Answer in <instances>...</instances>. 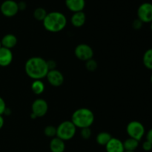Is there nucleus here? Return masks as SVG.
Listing matches in <instances>:
<instances>
[{"mask_svg": "<svg viewBox=\"0 0 152 152\" xmlns=\"http://www.w3.org/2000/svg\"><path fill=\"white\" fill-rule=\"evenodd\" d=\"M137 19L142 23H151L152 22V4L143 2L137 9Z\"/></svg>", "mask_w": 152, "mask_h": 152, "instance_id": "0eeeda50", "label": "nucleus"}, {"mask_svg": "<svg viewBox=\"0 0 152 152\" xmlns=\"http://www.w3.org/2000/svg\"><path fill=\"white\" fill-rule=\"evenodd\" d=\"M86 22V13L83 11L77 12L73 13L71 18V22L75 28H81L85 25Z\"/></svg>", "mask_w": 152, "mask_h": 152, "instance_id": "2eb2a0df", "label": "nucleus"}, {"mask_svg": "<svg viewBox=\"0 0 152 152\" xmlns=\"http://www.w3.org/2000/svg\"><path fill=\"white\" fill-rule=\"evenodd\" d=\"M150 80H151V83H152V74H151V79H150Z\"/></svg>", "mask_w": 152, "mask_h": 152, "instance_id": "f704fd0d", "label": "nucleus"}, {"mask_svg": "<svg viewBox=\"0 0 152 152\" xmlns=\"http://www.w3.org/2000/svg\"><path fill=\"white\" fill-rule=\"evenodd\" d=\"M143 23L139 19H137L135 20H134V22H132V27L134 30H140L142 28Z\"/></svg>", "mask_w": 152, "mask_h": 152, "instance_id": "393cba45", "label": "nucleus"}, {"mask_svg": "<svg viewBox=\"0 0 152 152\" xmlns=\"http://www.w3.org/2000/svg\"><path fill=\"white\" fill-rule=\"evenodd\" d=\"M44 134L50 138H53L56 137V128L53 126H48L44 129Z\"/></svg>", "mask_w": 152, "mask_h": 152, "instance_id": "4be33fe9", "label": "nucleus"}, {"mask_svg": "<svg viewBox=\"0 0 152 152\" xmlns=\"http://www.w3.org/2000/svg\"><path fill=\"white\" fill-rule=\"evenodd\" d=\"M7 108L6 107V103L4 102V100L3 99V98H1L0 96V115H3L4 112V110Z\"/></svg>", "mask_w": 152, "mask_h": 152, "instance_id": "cd10ccee", "label": "nucleus"}, {"mask_svg": "<svg viewBox=\"0 0 152 152\" xmlns=\"http://www.w3.org/2000/svg\"><path fill=\"white\" fill-rule=\"evenodd\" d=\"M31 90L35 94H42L45 91V84L41 80H34L31 84Z\"/></svg>", "mask_w": 152, "mask_h": 152, "instance_id": "6ab92c4d", "label": "nucleus"}, {"mask_svg": "<svg viewBox=\"0 0 152 152\" xmlns=\"http://www.w3.org/2000/svg\"><path fill=\"white\" fill-rule=\"evenodd\" d=\"M4 114L6 116H9L11 114V110L10 109V108H6L5 110H4Z\"/></svg>", "mask_w": 152, "mask_h": 152, "instance_id": "2f4dec72", "label": "nucleus"}, {"mask_svg": "<svg viewBox=\"0 0 152 152\" xmlns=\"http://www.w3.org/2000/svg\"><path fill=\"white\" fill-rule=\"evenodd\" d=\"M74 54L78 59L86 62L89 59H93L94 50L88 45L82 43L75 48Z\"/></svg>", "mask_w": 152, "mask_h": 152, "instance_id": "423d86ee", "label": "nucleus"}, {"mask_svg": "<svg viewBox=\"0 0 152 152\" xmlns=\"http://www.w3.org/2000/svg\"><path fill=\"white\" fill-rule=\"evenodd\" d=\"M18 7H19V10H25L27 7V4L25 1H19L18 3Z\"/></svg>", "mask_w": 152, "mask_h": 152, "instance_id": "c85d7f7f", "label": "nucleus"}, {"mask_svg": "<svg viewBox=\"0 0 152 152\" xmlns=\"http://www.w3.org/2000/svg\"><path fill=\"white\" fill-rule=\"evenodd\" d=\"M25 71L27 75L34 80L45 78L48 73L47 61L39 56H34L26 61Z\"/></svg>", "mask_w": 152, "mask_h": 152, "instance_id": "f257e3e1", "label": "nucleus"}, {"mask_svg": "<svg viewBox=\"0 0 152 152\" xmlns=\"http://www.w3.org/2000/svg\"><path fill=\"white\" fill-rule=\"evenodd\" d=\"M94 112L87 108H80L74 111L71 116V120L76 128L85 129L90 128L94 122Z\"/></svg>", "mask_w": 152, "mask_h": 152, "instance_id": "7ed1b4c3", "label": "nucleus"}, {"mask_svg": "<svg viewBox=\"0 0 152 152\" xmlns=\"http://www.w3.org/2000/svg\"><path fill=\"white\" fill-rule=\"evenodd\" d=\"M48 82L50 86L53 87H59L64 83V76L60 71L57 69L49 71L46 76Z\"/></svg>", "mask_w": 152, "mask_h": 152, "instance_id": "9d476101", "label": "nucleus"}, {"mask_svg": "<svg viewBox=\"0 0 152 152\" xmlns=\"http://www.w3.org/2000/svg\"><path fill=\"white\" fill-rule=\"evenodd\" d=\"M92 132L90 128H85V129H82L80 131V136L84 140H88L90 139L91 137Z\"/></svg>", "mask_w": 152, "mask_h": 152, "instance_id": "b1692460", "label": "nucleus"}, {"mask_svg": "<svg viewBox=\"0 0 152 152\" xmlns=\"http://www.w3.org/2000/svg\"><path fill=\"white\" fill-rule=\"evenodd\" d=\"M48 111V104L44 99L39 98L34 101L31 105V114L35 115L37 118L42 117Z\"/></svg>", "mask_w": 152, "mask_h": 152, "instance_id": "1a4fd4ad", "label": "nucleus"}, {"mask_svg": "<svg viewBox=\"0 0 152 152\" xmlns=\"http://www.w3.org/2000/svg\"><path fill=\"white\" fill-rule=\"evenodd\" d=\"M67 18L62 13L59 11H52L48 13L42 21L43 27L47 31L50 33H58L62 31L67 25Z\"/></svg>", "mask_w": 152, "mask_h": 152, "instance_id": "f03ea898", "label": "nucleus"}, {"mask_svg": "<svg viewBox=\"0 0 152 152\" xmlns=\"http://www.w3.org/2000/svg\"><path fill=\"white\" fill-rule=\"evenodd\" d=\"M4 118H3L2 115H0V130L2 129V127L4 126Z\"/></svg>", "mask_w": 152, "mask_h": 152, "instance_id": "7c9ffc66", "label": "nucleus"}, {"mask_svg": "<svg viewBox=\"0 0 152 152\" xmlns=\"http://www.w3.org/2000/svg\"><path fill=\"white\" fill-rule=\"evenodd\" d=\"M125 151H135V150L139 146V141L133 138L129 137L123 142Z\"/></svg>", "mask_w": 152, "mask_h": 152, "instance_id": "a211bd4d", "label": "nucleus"}, {"mask_svg": "<svg viewBox=\"0 0 152 152\" xmlns=\"http://www.w3.org/2000/svg\"><path fill=\"white\" fill-rule=\"evenodd\" d=\"M49 148L51 152H64L65 150V141L57 137L52 138L49 143Z\"/></svg>", "mask_w": 152, "mask_h": 152, "instance_id": "4468645a", "label": "nucleus"}, {"mask_svg": "<svg viewBox=\"0 0 152 152\" xmlns=\"http://www.w3.org/2000/svg\"><path fill=\"white\" fill-rule=\"evenodd\" d=\"M65 5L73 13L83 11L86 7V0H65Z\"/></svg>", "mask_w": 152, "mask_h": 152, "instance_id": "ddd939ff", "label": "nucleus"}, {"mask_svg": "<svg viewBox=\"0 0 152 152\" xmlns=\"http://www.w3.org/2000/svg\"><path fill=\"white\" fill-rule=\"evenodd\" d=\"M142 148L145 151H150L152 150V144L148 141L145 140V142H142Z\"/></svg>", "mask_w": 152, "mask_h": 152, "instance_id": "a878e982", "label": "nucleus"}, {"mask_svg": "<svg viewBox=\"0 0 152 152\" xmlns=\"http://www.w3.org/2000/svg\"><path fill=\"white\" fill-rule=\"evenodd\" d=\"M111 138H112V136L111 134L106 132H102L96 135V141L98 145L105 146Z\"/></svg>", "mask_w": 152, "mask_h": 152, "instance_id": "f3484780", "label": "nucleus"}, {"mask_svg": "<svg viewBox=\"0 0 152 152\" xmlns=\"http://www.w3.org/2000/svg\"><path fill=\"white\" fill-rule=\"evenodd\" d=\"M98 68V64L95 59H91L86 62V68L90 72H94Z\"/></svg>", "mask_w": 152, "mask_h": 152, "instance_id": "5701e85b", "label": "nucleus"}, {"mask_svg": "<svg viewBox=\"0 0 152 152\" xmlns=\"http://www.w3.org/2000/svg\"><path fill=\"white\" fill-rule=\"evenodd\" d=\"M146 140L152 144V128L148 131L146 134Z\"/></svg>", "mask_w": 152, "mask_h": 152, "instance_id": "c756f323", "label": "nucleus"}, {"mask_svg": "<svg viewBox=\"0 0 152 152\" xmlns=\"http://www.w3.org/2000/svg\"><path fill=\"white\" fill-rule=\"evenodd\" d=\"M151 31H152V22H151Z\"/></svg>", "mask_w": 152, "mask_h": 152, "instance_id": "c9c22d12", "label": "nucleus"}, {"mask_svg": "<svg viewBox=\"0 0 152 152\" xmlns=\"http://www.w3.org/2000/svg\"><path fill=\"white\" fill-rule=\"evenodd\" d=\"M142 63L144 66L149 70H152V48L148 49L142 56Z\"/></svg>", "mask_w": 152, "mask_h": 152, "instance_id": "aec40b11", "label": "nucleus"}, {"mask_svg": "<svg viewBox=\"0 0 152 152\" xmlns=\"http://www.w3.org/2000/svg\"><path fill=\"white\" fill-rule=\"evenodd\" d=\"M13 56L11 50L1 47L0 48V66L7 67L11 64Z\"/></svg>", "mask_w": 152, "mask_h": 152, "instance_id": "f8f14e48", "label": "nucleus"}, {"mask_svg": "<svg viewBox=\"0 0 152 152\" xmlns=\"http://www.w3.org/2000/svg\"><path fill=\"white\" fill-rule=\"evenodd\" d=\"M18 39L14 34H8L4 35L1 40V43L2 47L6 48L11 50L17 44Z\"/></svg>", "mask_w": 152, "mask_h": 152, "instance_id": "dca6fc26", "label": "nucleus"}, {"mask_svg": "<svg viewBox=\"0 0 152 152\" xmlns=\"http://www.w3.org/2000/svg\"><path fill=\"white\" fill-rule=\"evenodd\" d=\"M2 47V45H1V40H0V48H1Z\"/></svg>", "mask_w": 152, "mask_h": 152, "instance_id": "473e14b6", "label": "nucleus"}, {"mask_svg": "<svg viewBox=\"0 0 152 152\" xmlns=\"http://www.w3.org/2000/svg\"><path fill=\"white\" fill-rule=\"evenodd\" d=\"M0 10L3 16L8 18L13 17L19 11L18 3L13 0H5L3 1L0 6Z\"/></svg>", "mask_w": 152, "mask_h": 152, "instance_id": "6e6552de", "label": "nucleus"}, {"mask_svg": "<svg viewBox=\"0 0 152 152\" xmlns=\"http://www.w3.org/2000/svg\"><path fill=\"white\" fill-rule=\"evenodd\" d=\"M47 66H48V71H51V70L56 69V62H55L53 59L48 60L47 61Z\"/></svg>", "mask_w": 152, "mask_h": 152, "instance_id": "bb28decb", "label": "nucleus"}, {"mask_svg": "<svg viewBox=\"0 0 152 152\" xmlns=\"http://www.w3.org/2000/svg\"><path fill=\"white\" fill-rule=\"evenodd\" d=\"M124 152H135V151H125Z\"/></svg>", "mask_w": 152, "mask_h": 152, "instance_id": "72a5a7b5", "label": "nucleus"}, {"mask_svg": "<svg viewBox=\"0 0 152 152\" xmlns=\"http://www.w3.org/2000/svg\"><path fill=\"white\" fill-rule=\"evenodd\" d=\"M126 132L129 137L137 140L140 142L145 135V129L142 123L134 120L128 123L126 126Z\"/></svg>", "mask_w": 152, "mask_h": 152, "instance_id": "39448f33", "label": "nucleus"}, {"mask_svg": "<svg viewBox=\"0 0 152 152\" xmlns=\"http://www.w3.org/2000/svg\"><path fill=\"white\" fill-rule=\"evenodd\" d=\"M47 14V11L43 7H37L34 11V19L37 21H41V22H42L44 20Z\"/></svg>", "mask_w": 152, "mask_h": 152, "instance_id": "412c9836", "label": "nucleus"}, {"mask_svg": "<svg viewBox=\"0 0 152 152\" xmlns=\"http://www.w3.org/2000/svg\"><path fill=\"white\" fill-rule=\"evenodd\" d=\"M106 152H124L123 142L118 138L112 137L105 145Z\"/></svg>", "mask_w": 152, "mask_h": 152, "instance_id": "9b49d317", "label": "nucleus"}, {"mask_svg": "<svg viewBox=\"0 0 152 152\" xmlns=\"http://www.w3.org/2000/svg\"><path fill=\"white\" fill-rule=\"evenodd\" d=\"M77 128L69 120L62 122L56 128V137L63 141H68L75 136Z\"/></svg>", "mask_w": 152, "mask_h": 152, "instance_id": "20e7f679", "label": "nucleus"}]
</instances>
